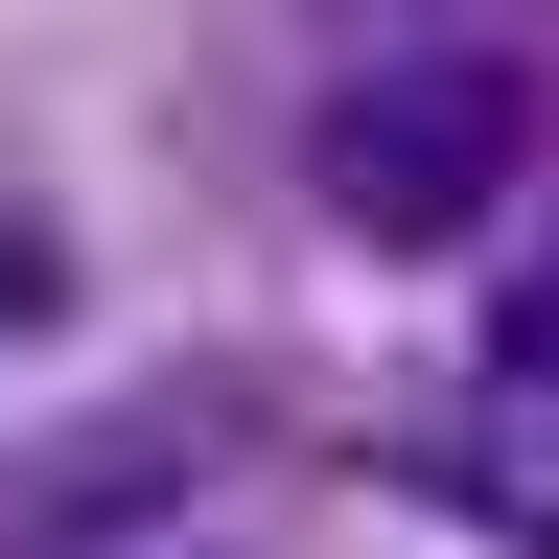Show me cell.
<instances>
[{"instance_id": "7a4b0ae2", "label": "cell", "mask_w": 559, "mask_h": 559, "mask_svg": "<svg viewBox=\"0 0 559 559\" xmlns=\"http://www.w3.org/2000/svg\"><path fill=\"white\" fill-rule=\"evenodd\" d=\"M489 349H513V373H536V396H559V257H536V280H513V304H489Z\"/></svg>"}, {"instance_id": "6da1fadb", "label": "cell", "mask_w": 559, "mask_h": 559, "mask_svg": "<svg viewBox=\"0 0 559 559\" xmlns=\"http://www.w3.org/2000/svg\"><path fill=\"white\" fill-rule=\"evenodd\" d=\"M513 164H536V70L513 47H396V70H349V94L304 117V187L349 210V234H466Z\"/></svg>"}]
</instances>
